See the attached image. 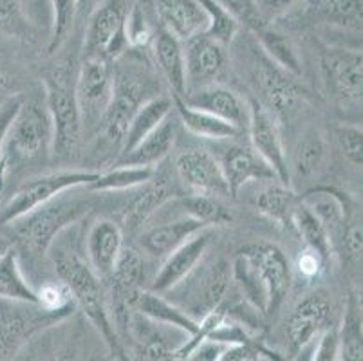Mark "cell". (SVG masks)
<instances>
[{"label": "cell", "mask_w": 363, "mask_h": 361, "mask_svg": "<svg viewBox=\"0 0 363 361\" xmlns=\"http://www.w3.org/2000/svg\"><path fill=\"white\" fill-rule=\"evenodd\" d=\"M230 266L220 260L206 266H197L192 273L184 278L179 286L168 291V300L183 309L188 316L199 322L210 311L219 307L226 300L228 286H230Z\"/></svg>", "instance_id": "8"}, {"label": "cell", "mask_w": 363, "mask_h": 361, "mask_svg": "<svg viewBox=\"0 0 363 361\" xmlns=\"http://www.w3.org/2000/svg\"><path fill=\"white\" fill-rule=\"evenodd\" d=\"M329 163V145L318 130L303 135L295 152L293 170L302 177H315Z\"/></svg>", "instance_id": "38"}, {"label": "cell", "mask_w": 363, "mask_h": 361, "mask_svg": "<svg viewBox=\"0 0 363 361\" xmlns=\"http://www.w3.org/2000/svg\"><path fill=\"white\" fill-rule=\"evenodd\" d=\"M138 190L140 191H138L136 197L132 199L130 206L127 210V217H125L128 228H132V230L143 226L154 211L160 210L168 199L174 197V190L167 183V179L160 177L157 172L148 183H145Z\"/></svg>", "instance_id": "33"}, {"label": "cell", "mask_w": 363, "mask_h": 361, "mask_svg": "<svg viewBox=\"0 0 363 361\" xmlns=\"http://www.w3.org/2000/svg\"><path fill=\"white\" fill-rule=\"evenodd\" d=\"M323 85L329 98L342 109L362 111L363 58L358 49L328 48L320 60Z\"/></svg>", "instance_id": "10"}, {"label": "cell", "mask_w": 363, "mask_h": 361, "mask_svg": "<svg viewBox=\"0 0 363 361\" xmlns=\"http://www.w3.org/2000/svg\"><path fill=\"white\" fill-rule=\"evenodd\" d=\"M298 203L300 197L291 190V187H286L279 181L264 187L255 197V206L259 213L269 218L277 226L289 231H291L293 213Z\"/></svg>", "instance_id": "31"}, {"label": "cell", "mask_w": 363, "mask_h": 361, "mask_svg": "<svg viewBox=\"0 0 363 361\" xmlns=\"http://www.w3.org/2000/svg\"><path fill=\"white\" fill-rule=\"evenodd\" d=\"M210 243H212V228H206V230L194 235L192 238H188L183 246H179L163 258V262H161L148 289L154 291V293L167 294L168 291L179 286L184 278L203 262Z\"/></svg>", "instance_id": "18"}, {"label": "cell", "mask_w": 363, "mask_h": 361, "mask_svg": "<svg viewBox=\"0 0 363 361\" xmlns=\"http://www.w3.org/2000/svg\"><path fill=\"white\" fill-rule=\"evenodd\" d=\"M203 230H206L204 224L184 215L183 218H177V221H172V223L148 228L147 231L140 235V246L150 257L164 258L174 250L183 246L188 238H192L194 235Z\"/></svg>", "instance_id": "26"}, {"label": "cell", "mask_w": 363, "mask_h": 361, "mask_svg": "<svg viewBox=\"0 0 363 361\" xmlns=\"http://www.w3.org/2000/svg\"><path fill=\"white\" fill-rule=\"evenodd\" d=\"M176 138L177 130L172 118L164 119L163 123L152 132L150 135H147L140 145H136L128 154L118 157L114 165L156 168V165L161 163L172 152V148L176 145Z\"/></svg>", "instance_id": "28"}, {"label": "cell", "mask_w": 363, "mask_h": 361, "mask_svg": "<svg viewBox=\"0 0 363 361\" xmlns=\"http://www.w3.org/2000/svg\"><path fill=\"white\" fill-rule=\"evenodd\" d=\"M74 190V188H72ZM64 191L51 203L18 218L11 226L13 235L26 250L35 255H45L65 230L84 218L92 210V203L85 195H71Z\"/></svg>", "instance_id": "2"}, {"label": "cell", "mask_w": 363, "mask_h": 361, "mask_svg": "<svg viewBox=\"0 0 363 361\" xmlns=\"http://www.w3.org/2000/svg\"><path fill=\"white\" fill-rule=\"evenodd\" d=\"M22 4H24V9L28 11L29 18L33 20L36 28L44 24L51 29V4H49V0H22Z\"/></svg>", "instance_id": "55"}, {"label": "cell", "mask_w": 363, "mask_h": 361, "mask_svg": "<svg viewBox=\"0 0 363 361\" xmlns=\"http://www.w3.org/2000/svg\"><path fill=\"white\" fill-rule=\"evenodd\" d=\"M51 4V29H49V52H56L67 38L74 16L78 13L76 0H49Z\"/></svg>", "instance_id": "44"}, {"label": "cell", "mask_w": 363, "mask_h": 361, "mask_svg": "<svg viewBox=\"0 0 363 361\" xmlns=\"http://www.w3.org/2000/svg\"><path fill=\"white\" fill-rule=\"evenodd\" d=\"M253 35H255L260 51L272 60L273 64H277L280 69L293 76H298L302 72V62H300L298 52H296L291 40L284 33L277 31L269 24H264Z\"/></svg>", "instance_id": "35"}, {"label": "cell", "mask_w": 363, "mask_h": 361, "mask_svg": "<svg viewBox=\"0 0 363 361\" xmlns=\"http://www.w3.org/2000/svg\"><path fill=\"white\" fill-rule=\"evenodd\" d=\"M230 277L239 287L240 294L246 298V302L260 314H266L267 311V293L264 287L262 280H260L259 273H257L255 266L252 260L239 251L233 257L232 264H230Z\"/></svg>", "instance_id": "36"}, {"label": "cell", "mask_w": 363, "mask_h": 361, "mask_svg": "<svg viewBox=\"0 0 363 361\" xmlns=\"http://www.w3.org/2000/svg\"><path fill=\"white\" fill-rule=\"evenodd\" d=\"M156 175V168L148 167H128V165H114L108 170L100 172L96 181H92L87 187L89 191H127L136 190L148 183Z\"/></svg>", "instance_id": "37"}, {"label": "cell", "mask_w": 363, "mask_h": 361, "mask_svg": "<svg viewBox=\"0 0 363 361\" xmlns=\"http://www.w3.org/2000/svg\"><path fill=\"white\" fill-rule=\"evenodd\" d=\"M247 109H250V118H247L246 130L252 143L250 147L272 168L279 183L291 187V170H289L288 154L280 132V121L259 99H247Z\"/></svg>", "instance_id": "13"}, {"label": "cell", "mask_w": 363, "mask_h": 361, "mask_svg": "<svg viewBox=\"0 0 363 361\" xmlns=\"http://www.w3.org/2000/svg\"><path fill=\"white\" fill-rule=\"evenodd\" d=\"M72 314L48 311L38 304L0 300V361H13L33 338L60 326Z\"/></svg>", "instance_id": "6"}, {"label": "cell", "mask_w": 363, "mask_h": 361, "mask_svg": "<svg viewBox=\"0 0 363 361\" xmlns=\"http://www.w3.org/2000/svg\"><path fill=\"white\" fill-rule=\"evenodd\" d=\"M176 172L184 187L192 190V194L216 195V197L230 195L219 161L212 152L201 148L181 152L176 157Z\"/></svg>", "instance_id": "20"}, {"label": "cell", "mask_w": 363, "mask_h": 361, "mask_svg": "<svg viewBox=\"0 0 363 361\" xmlns=\"http://www.w3.org/2000/svg\"><path fill=\"white\" fill-rule=\"evenodd\" d=\"M52 152V123L40 99L22 98L4 145V157L11 165L48 157Z\"/></svg>", "instance_id": "4"}, {"label": "cell", "mask_w": 363, "mask_h": 361, "mask_svg": "<svg viewBox=\"0 0 363 361\" xmlns=\"http://www.w3.org/2000/svg\"><path fill=\"white\" fill-rule=\"evenodd\" d=\"M183 48L186 92L217 84L226 71V48L206 35L188 40Z\"/></svg>", "instance_id": "17"}, {"label": "cell", "mask_w": 363, "mask_h": 361, "mask_svg": "<svg viewBox=\"0 0 363 361\" xmlns=\"http://www.w3.org/2000/svg\"><path fill=\"white\" fill-rule=\"evenodd\" d=\"M161 28L181 42L204 35L208 29V13L201 0H154Z\"/></svg>", "instance_id": "25"}, {"label": "cell", "mask_w": 363, "mask_h": 361, "mask_svg": "<svg viewBox=\"0 0 363 361\" xmlns=\"http://www.w3.org/2000/svg\"><path fill=\"white\" fill-rule=\"evenodd\" d=\"M52 264H55L58 278L71 289L76 309H80L91 326L98 331L114 360L132 361L116 327L112 323L107 294L101 286V280L92 273L87 260H84L74 250H69L65 246L58 248L52 253Z\"/></svg>", "instance_id": "1"}, {"label": "cell", "mask_w": 363, "mask_h": 361, "mask_svg": "<svg viewBox=\"0 0 363 361\" xmlns=\"http://www.w3.org/2000/svg\"><path fill=\"white\" fill-rule=\"evenodd\" d=\"M311 361H338V336L336 329H329L316 340Z\"/></svg>", "instance_id": "52"}, {"label": "cell", "mask_w": 363, "mask_h": 361, "mask_svg": "<svg viewBox=\"0 0 363 361\" xmlns=\"http://www.w3.org/2000/svg\"><path fill=\"white\" fill-rule=\"evenodd\" d=\"M250 361H282V357L277 356V352H272V350H264V352L257 354V356Z\"/></svg>", "instance_id": "61"}, {"label": "cell", "mask_w": 363, "mask_h": 361, "mask_svg": "<svg viewBox=\"0 0 363 361\" xmlns=\"http://www.w3.org/2000/svg\"><path fill=\"white\" fill-rule=\"evenodd\" d=\"M100 175L98 170H58L28 179L0 206V226H8L72 188H87Z\"/></svg>", "instance_id": "5"}, {"label": "cell", "mask_w": 363, "mask_h": 361, "mask_svg": "<svg viewBox=\"0 0 363 361\" xmlns=\"http://www.w3.org/2000/svg\"><path fill=\"white\" fill-rule=\"evenodd\" d=\"M172 109H174V101L170 98H167V96H152L145 104H141L140 109L132 116L130 123H128L123 147H121V152L118 157L128 154L147 135H150L152 132L156 130L164 119L170 118Z\"/></svg>", "instance_id": "29"}, {"label": "cell", "mask_w": 363, "mask_h": 361, "mask_svg": "<svg viewBox=\"0 0 363 361\" xmlns=\"http://www.w3.org/2000/svg\"><path fill=\"white\" fill-rule=\"evenodd\" d=\"M45 361H85L82 356V350L78 345H65L60 350L52 352L51 357Z\"/></svg>", "instance_id": "57"}, {"label": "cell", "mask_w": 363, "mask_h": 361, "mask_svg": "<svg viewBox=\"0 0 363 361\" xmlns=\"http://www.w3.org/2000/svg\"><path fill=\"white\" fill-rule=\"evenodd\" d=\"M362 211L356 210L351 217L347 218V223L343 224L342 231L336 237L335 244H340L342 253L345 255L347 260L351 262H359L362 260V250H363V240H362Z\"/></svg>", "instance_id": "46"}, {"label": "cell", "mask_w": 363, "mask_h": 361, "mask_svg": "<svg viewBox=\"0 0 363 361\" xmlns=\"http://www.w3.org/2000/svg\"><path fill=\"white\" fill-rule=\"evenodd\" d=\"M252 264L255 266L260 280L267 293V311L266 314H275L284 304L289 293L293 280L291 262L286 253L277 244L272 243H253L244 246L242 250Z\"/></svg>", "instance_id": "15"}, {"label": "cell", "mask_w": 363, "mask_h": 361, "mask_svg": "<svg viewBox=\"0 0 363 361\" xmlns=\"http://www.w3.org/2000/svg\"><path fill=\"white\" fill-rule=\"evenodd\" d=\"M8 174H9V165H8V161H6L4 155H2V157H0V197H2V194H4V190H6Z\"/></svg>", "instance_id": "59"}, {"label": "cell", "mask_w": 363, "mask_h": 361, "mask_svg": "<svg viewBox=\"0 0 363 361\" xmlns=\"http://www.w3.org/2000/svg\"><path fill=\"white\" fill-rule=\"evenodd\" d=\"M76 69L58 64L44 74V104L52 123V152L58 157L71 159L84 141L80 111L74 94Z\"/></svg>", "instance_id": "3"}, {"label": "cell", "mask_w": 363, "mask_h": 361, "mask_svg": "<svg viewBox=\"0 0 363 361\" xmlns=\"http://www.w3.org/2000/svg\"><path fill=\"white\" fill-rule=\"evenodd\" d=\"M336 336H338V361L363 360L362 296L358 291L349 293L342 326L336 329Z\"/></svg>", "instance_id": "32"}, {"label": "cell", "mask_w": 363, "mask_h": 361, "mask_svg": "<svg viewBox=\"0 0 363 361\" xmlns=\"http://www.w3.org/2000/svg\"><path fill=\"white\" fill-rule=\"evenodd\" d=\"M201 4L208 13V29L204 35L228 48L239 33L240 24L226 9L220 8L216 0H201Z\"/></svg>", "instance_id": "43"}, {"label": "cell", "mask_w": 363, "mask_h": 361, "mask_svg": "<svg viewBox=\"0 0 363 361\" xmlns=\"http://www.w3.org/2000/svg\"><path fill=\"white\" fill-rule=\"evenodd\" d=\"M123 230L112 218H96L85 238L87 264L100 280H107L123 251Z\"/></svg>", "instance_id": "21"}, {"label": "cell", "mask_w": 363, "mask_h": 361, "mask_svg": "<svg viewBox=\"0 0 363 361\" xmlns=\"http://www.w3.org/2000/svg\"><path fill=\"white\" fill-rule=\"evenodd\" d=\"M89 2H91V0H76V8H78V11H82L84 8H87Z\"/></svg>", "instance_id": "63"}, {"label": "cell", "mask_w": 363, "mask_h": 361, "mask_svg": "<svg viewBox=\"0 0 363 361\" xmlns=\"http://www.w3.org/2000/svg\"><path fill=\"white\" fill-rule=\"evenodd\" d=\"M328 264H329L328 258L322 257L318 251L303 246L302 250H300V253L296 255L295 266H291V270H295L300 278L313 282V280H318V278L325 273Z\"/></svg>", "instance_id": "50"}, {"label": "cell", "mask_w": 363, "mask_h": 361, "mask_svg": "<svg viewBox=\"0 0 363 361\" xmlns=\"http://www.w3.org/2000/svg\"><path fill=\"white\" fill-rule=\"evenodd\" d=\"M0 300L36 304V287L26 278L15 248L0 257Z\"/></svg>", "instance_id": "34"}, {"label": "cell", "mask_w": 363, "mask_h": 361, "mask_svg": "<svg viewBox=\"0 0 363 361\" xmlns=\"http://www.w3.org/2000/svg\"><path fill=\"white\" fill-rule=\"evenodd\" d=\"M291 231L302 240L303 246L318 251L322 257L331 260L333 250H335L331 237L325 231V228L318 223V218L302 203H298V206L295 208V213H293L291 218Z\"/></svg>", "instance_id": "39"}, {"label": "cell", "mask_w": 363, "mask_h": 361, "mask_svg": "<svg viewBox=\"0 0 363 361\" xmlns=\"http://www.w3.org/2000/svg\"><path fill=\"white\" fill-rule=\"evenodd\" d=\"M183 99L184 104H188L190 107H196L199 111H204L208 114L223 119V121H228L239 130L246 128L247 118H250L247 99H244L242 96H239L232 89L213 84L186 92Z\"/></svg>", "instance_id": "24"}, {"label": "cell", "mask_w": 363, "mask_h": 361, "mask_svg": "<svg viewBox=\"0 0 363 361\" xmlns=\"http://www.w3.org/2000/svg\"><path fill=\"white\" fill-rule=\"evenodd\" d=\"M300 203L308 208L331 237L333 248L343 224L358 208L347 194L335 187H315L300 195Z\"/></svg>", "instance_id": "23"}, {"label": "cell", "mask_w": 363, "mask_h": 361, "mask_svg": "<svg viewBox=\"0 0 363 361\" xmlns=\"http://www.w3.org/2000/svg\"><path fill=\"white\" fill-rule=\"evenodd\" d=\"M152 52H154L157 69L167 79V84L170 85L174 96L183 98L184 92H186L183 42L170 35L167 29L160 28V31L152 38Z\"/></svg>", "instance_id": "27"}, {"label": "cell", "mask_w": 363, "mask_h": 361, "mask_svg": "<svg viewBox=\"0 0 363 361\" xmlns=\"http://www.w3.org/2000/svg\"><path fill=\"white\" fill-rule=\"evenodd\" d=\"M223 345L216 342H203L188 354L183 361H217Z\"/></svg>", "instance_id": "56"}, {"label": "cell", "mask_w": 363, "mask_h": 361, "mask_svg": "<svg viewBox=\"0 0 363 361\" xmlns=\"http://www.w3.org/2000/svg\"><path fill=\"white\" fill-rule=\"evenodd\" d=\"M302 0H255L257 8H259L260 16L266 20L267 24L272 20L280 18L288 11H291L296 4H300Z\"/></svg>", "instance_id": "54"}, {"label": "cell", "mask_w": 363, "mask_h": 361, "mask_svg": "<svg viewBox=\"0 0 363 361\" xmlns=\"http://www.w3.org/2000/svg\"><path fill=\"white\" fill-rule=\"evenodd\" d=\"M226 179L230 195H237L252 181H277L272 168L253 152L252 147L232 143L223 148L220 155H216Z\"/></svg>", "instance_id": "22"}, {"label": "cell", "mask_w": 363, "mask_h": 361, "mask_svg": "<svg viewBox=\"0 0 363 361\" xmlns=\"http://www.w3.org/2000/svg\"><path fill=\"white\" fill-rule=\"evenodd\" d=\"M315 4L328 24L349 31H362L363 0H315Z\"/></svg>", "instance_id": "42"}, {"label": "cell", "mask_w": 363, "mask_h": 361, "mask_svg": "<svg viewBox=\"0 0 363 361\" xmlns=\"http://www.w3.org/2000/svg\"><path fill=\"white\" fill-rule=\"evenodd\" d=\"M21 104L22 96H9L8 99H4V101L0 104V157L4 154L6 138H8L9 127H11L13 118H15Z\"/></svg>", "instance_id": "53"}, {"label": "cell", "mask_w": 363, "mask_h": 361, "mask_svg": "<svg viewBox=\"0 0 363 361\" xmlns=\"http://www.w3.org/2000/svg\"><path fill=\"white\" fill-rule=\"evenodd\" d=\"M181 208L184 210L186 217H192L204 224L206 228L224 226L232 221V213L228 211L216 195H204V194H192L186 195L179 201Z\"/></svg>", "instance_id": "40"}, {"label": "cell", "mask_w": 363, "mask_h": 361, "mask_svg": "<svg viewBox=\"0 0 363 361\" xmlns=\"http://www.w3.org/2000/svg\"><path fill=\"white\" fill-rule=\"evenodd\" d=\"M125 9L121 0H105L92 11L84 38V56L120 58L128 48L125 35Z\"/></svg>", "instance_id": "14"}, {"label": "cell", "mask_w": 363, "mask_h": 361, "mask_svg": "<svg viewBox=\"0 0 363 361\" xmlns=\"http://www.w3.org/2000/svg\"><path fill=\"white\" fill-rule=\"evenodd\" d=\"M220 8L226 9L239 24L246 26L250 31L255 33L257 29L267 24L266 20L260 16L259 8H257L255 0H216Z\"/></svg>", "instance_id": "49"}, {"label": "cell", "mask_w": 363, "mask_h": 361, "mask_svg": "<svg viewBox=\"0 0 363 361\" xmlns=\"http://www.w3.org/2000/svg\"><path fill=\"white\" fill-rule=\"evenodd\" d=\"M172 101H174V109L177 111L181 123L190 134L197 135V138L210 139V141H230L240 134L239 128L233 127L232 123L184 104L181 96H174Z\"/></svg>", "instance_id": "30"}, {"label": "cell", "mask_w": 363, "mask_h": 361, "mask_svg": "<svg viewBox=\"0 0 363 361\" xmlns=\"http://www.w3.org/2000/svg\"><path fill=\"white\" fill-rule=\"evenodd\" d=\"M148 92V85L143 79V74L134 69H116L114 65V94H112L111 105L104 116L100 125V134L104 135L105 143L111 145L118 154L123 147L125 134H127L128 123H130L134 112L140 109L152 96Z\"/></svg>", "instance_id": "9"}, {"label": "cell", "mask_w": 363, "mask_h": 361, "mask_svg": "<svg viewBox=\"0 0 363 361\" xmlns=\"http://www.w3.org/2000/svg\"><path fill=\"white\" fill-rule=\"evenodd\" d=\"M264 350L267 349H264L257 340L244 343H230V345H223L217 361H250Z\"/></svg>", "instance_id": "51"}, {"label": "cell", "mask_w": 363, "mask_h": 361, "mask_svg": "<svg viewBox=\"0 0 363 361\" xmlns=\"http://www.w3.org/2000/svg\"><path fill=\"white\" fill-rule=\"evenodd\" d=\"M107 280L111 282L107 294L108 313H111L112 323L116 327L125 345L132 314V304H134V298L138 296V293L145 289V260L140 251L134 250V248H123L116 267Z\"/></svg>", "instance_id": "11"}, {"label": "cell", "mask_w": 363, "mask_h": 361, "mask_svg": "<svg viewBox=\"0 0 363 361\" xmlns=\"http://www.w3.org/2000/svg\"><path fill=\"white\" fill-rule=\"evenodd\" d=\"M0 35L29 44L36 40V26L29 18L22 0H0Z\"/></svg>", "instance_id": "41"}, {"label": "cell", "mask_w": 363, "mask_h": 361, "mask_svg": "<svg viewBox=\"0 0 363 361\" xmlns=\"http://www.w3.org/2000/svg\"><path fill=\"white\" fill-rule=\"evenodd\" d=\"M11 248H13L11 240H8V238L0 235V257H2V255H4L8 250H11Z\"/></svg>", "instance_id": "62"}, {"label": "cell", "mask_w": 363, "mask_h": 361, "mask_svg": "<svg viewBox=\"0 0 363 361\" xmlns=\"http://www.w3.org/2000/svg\"><path fill=\"white\" fill-rule=\"evenodd\" d=\"M125 35H127L128 48H147L148 44L154 38V33H152L150 26H148V20L145 16V13L141 11L140 6H134L130 8V11H127L125 16Z\"/></svg>", "instance_id": "48"}, {"label": "cell", "mask_w": 363, "mask_h": 361, "mask_svg": "<svg viewBox=\"0 0 363 361\" xmlns=\"http://www.w3.org/2000/svg\"><path fill=\"white\" fill-rule=\"evenodd\" d=\"M253 79L259 89L260 104L272 111L279 121L289 119L303 101V89L295 82L296 76L289 74L273 64L259 48L253 51Z\"/></svg>", "instance_id": "12"}, {"label": "cell", "mask_w": 363, "mask_h": 361, "mask_svg": "<svg viewBox=\"0 0 363 361\" xmlns=\"http://www.w3.org/2000/svg\"><path fill=\"white\" fill-rule=\"evenodd\" d=\"M36 304L48 311L74 313L76 304L71 289L58 278V282H45L36 287Z\"/></svg>", "instance_id": "45"}, {"label": "cell", "mask_w": 363, "mask_h": 361, "mask_svg": "<svg viewBox=\"0 0 363 361\" xmlns=\"http://www.w3.org/2000/svg\"><path fill=\"white\" fill-rule=\"evenodd\" d=\"M132 311H136L138 314L148 318L152 322L172 327V329H177L183 334H186L188 338L176 350V356L179 361L186 357L188 349L196 342V338L199 336V322L194 320L192 316H188L183 309H179L164 294L154 293L150 289H141L138 296L134 298Z\"/></svg>", "instance_id": "19"}, {"label": "cell", "mask_w": 363, "mask_h": 361, "mask_svg": "<svg viewBox=\"0 0 363 361\" xmlns=\"http://www.w3.org/2000/svg\"><path fill=\"white\" fill-rule=\"evenodd\" d=\"M9 87H11V79H9V76L6 74L4 69L0 67V98L9 91Z\"/></svg>", "instance_id": "60"}, {"label": "cell", "mask_w": 363, "mask_h": 361, "mask_svg": "<svg viewBox=\"0 0 363 361\" xmlns=\"http://www.w3.org/2000/svg\"><path fill=\"white\" fill-rule=\"evenodd\" d=\"M315 345H316V342H311V343H308V345H303L302 349H298L295 354H293L291 361H311Z\"/></svg>", "instance_id": "58"}, {"label": "cell", "mask_w": 363, "mask_h": 361, "mask_svg": "<svg viewBox=\"0 0 363 361\" xmlns=\"http://www.w3.org/2000/svg\"><path fill=\"white\" fill-rule=\"evenodd\" d=\"M74 94L84 138L96 134L114 94V65L104 56H84L76 69Z\"/></svg>", "instance_id": "7"}, {"label": "cell", "mask_w": 363, "mask_h": 361, "mask_svg": "<svg viewBox=\"0 0 363 361\" xmlns=\"http://www.w3.org/2000/svg\"><path fill=\"white\" fill-rule=\"evenodd\" d=\"M333 138L347 161L354 167H362V125L340 123L333 128Z\"/></svg>", "instance_id": "47"}, {"label": "cell", "mask_w": 363, "mask_h": 361, "mask_svg": "<svg viewBox=\"0 0 363 361\" xmlns=\"http://www.w3.org/2000/svg\"><path fill=\"white\" fill-rule=\"evenodd\" d=\"M329 329H335L331 298L325 291H313L296 304L286 322L289 349L296 352L303 345L316 342Z\"/></svg>", "instance_id": "16"}]
</instances>
